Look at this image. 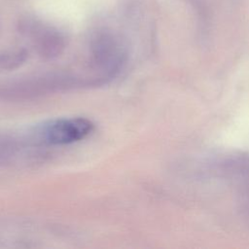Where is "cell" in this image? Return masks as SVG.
<instances>
[{
  "instance_id": "1",
  "label": "cell",
  "mask_w": 249,
  "mask_h": 249,
  "mask_svg": "<svg viewBox=\"0 0 249 249\" xmlns=\"http://www.w3.org/2000/svg\"><path fill=\"white\" fill-rule=\"evenodd\" d=\"M93 130V124L85 118L55 120L43 130L45 142L52 145L70 144L87 137Z\"/></svg>"
}]
</instances>
